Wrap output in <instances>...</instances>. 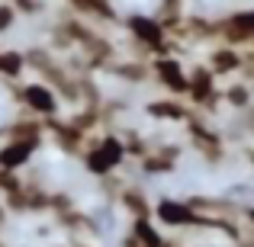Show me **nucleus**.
Returning <instances> with one entry per match:
<instances>
[{
    "instance_id": "f257e3e1",
    "label": "nucleus",
    "mask_w": 254,
    "mask_h": 247,
    "mask_svg": "<svg viewBox=\"0 0 254 247\" xmlns=\"http://www.w3.org/2000/svg\"><path fill=\"white\" fill-rule=\"evenodd\" d=\"M123 157H126V145L119 142L116 135H106L84 154V167L90 173H97V177H110V173L123 164Z\"/></svg>"
},
{
    "instance_id": "f03ea898",
    "label": "nucleus",
    "mask_w": 254,
    "mask_h": 247,
    "mask_svg": "<svg viewBox=\"0 0 254 247\" xmlns=\"http://www.w3.org/2000/svg\"><path fill=\"white\" fill-rule=\"evenodd\" d=\"M151 71H155V77L168 87L171 93H177V97H187V93H190V74H184V64H180L177 58H168V55L155 58V61H151Z\"/></svg>"
},
{
    "instance_id": "7ed1b4c3",
    "label": "nucleus",
    "mask_w": 254,
    "mask_h": 247,
    "mask_svg": "<svg viewBox=\"0 0 254 247\" xmlns=\"http://www.w3.org/2000/svg\"><path fill=\"white\" fill-rule=\"evenodd\" d=\"M129 29L135 32V39H138V42H142L148 51H164V49H168V32H164L161 19L132 16V19H129Z\"/></svg>"
},
{
    "instance_id": "20e7f679",
    "label": "nucleus",
    "mask_w": 254,
    "mask_h": 247,
    "mask_svg": "<svg viewBox=\"0 0 254 247\" xmlns=\"http://www.w3.org/2000/svg\"><path fill=\"white\" fill-rule=\"evenodd\" d=\"M19 99L29 106V112L45 116V119H52V112L58 109L55 90H52V87H45V84H26V87H19Z\"/></svg>"
},
{
    "instance_id": "39448f33",
    "label": "nucleus",
    "mask_w": 254,
    "mask_h": 247,
    "mask_svg": "<svg viewBox=\"0 0 254 247\" xmlns=\"http://www.w3.org/2000/svg\"><path fill=\"white\" fill-rule=\"evenodd\" d=\"M158 218H161L164 225H174V228H206V218L196 215V212L190 209L187 202H171V199H164L161 205H158Z\"/></svg>"
},
{
    "instance_id": "423d86ee",
    "label": "nucleus",
    "mask_w": 254,
    "mask_h": 247,
    "mask_svg": "<svg viewBox=\"0 0 254 247\" xmlns=\"http://www.w3.org/2000/svg\"><path fill=\"white\" fill-rule=\"evenodd\" d=\"M187 97L196 106H216V74L209 68H196L190 74V93Z\"/></svg>"
},
{
    "instance_id": "0eeeda50",
    "label": "nucleus",
    "mask_w": 254,
    "mask_h": 247,
    "mask_svg": "<svg viewBox=\"0 0 254 247\" xmlns=\"http://www.w3.org/2000/svg\"><path fill=\"white\" fill-rule=\"evenodd\" d=\"M39 142H6L3 148H0V170H16V167L29 164L32 151H36Z\"/></svg>"
},
{
    "instance_id": "6e6552de",
    "label": "nucleus",
    "mask_w": 254,
    "mask_h": 247,
    "mask_svg": "<svg viewBox=\"0 0 254 247\" xmlns=\"http://www.w3.org/2000/svg\"><path fill=\"white\" fill-rule=\"evenodd\" d=\"M245 68V58L238 55L235 49H219L209 55V71L212 74H232V71H242Z\"/></svg>"
},
{
    "instance_id": "1a4fd4ad",
    "label": "nucleus",
    "mask_w": 254,
    "mask_h": 247,
    "mask_svg": "<svg viewBox=\"0 0 254 247\" xmlns=\"http://www.w3.org/2000/svg\"><path fill=\"white\" fill-rule=\"evenodd\" d=\"M148 112L155 119H171V122H187L193 116V109H187L177 99H158V103H148Z\"/></svg>"
},
{
    "instance_id": "9d476101",
    "label": "nucleus",
    "mask_w": 254,
    "mask_h": 247,
    "mask_svg": "<svg viewBox=\"0 0 254 247\" xmlns=\"http://www.w3.org/2000/svg\"><path fill=\"white\" fill-rule=\"evenodd\" d=\"M177 154H180V148L171 145V148H161V151H155V154H148L142 161V167L148 173H164V170H171V167L177 164Z\"/></svg>"
},
{
    "instance_id": "9b49d317",
    "label": "nucleus",
    "mask_w": 254,
    "mask_h": 247,
    "mask_svg": "<svg viewBox=\"0 0 254 247\" xmlns=\"http://www.w3.org/2000/svg\"><path fill=\"white\" fill-rule=\"evenodd\" d=\"M26 71V55H16V51H0V74L16 81Z\"/></svg>"
},
{
    "instance_id": "f8f14e48",
    "label": "nucleus",
    "mask_w": 254,
    "mask_h": 247,
    "mask_svg": "<svg viewBox=\"0 0 254 247\" xmlns=\"http://www.w3.org/2000/svg\"><path fill=\"white\" fill-rule=\"evenodd\" d=\"M222 97L229 99L235 109H245V112H248L251 109V99H254V90H251L248 84H235V87H225Z\"/></svg>"
},
{
    "instance_id": "ddd939ff",
    "label": "nucleus",
    "mask_w": 254,
    "mask_h": 247,
    "mask_svg": "<svg viewBox=\"0 0 254 247\" xmlns=\"http://www.w3.org/2000/svg\"><path fill=\"white\" fill-rule=\"evenodd\" d=\"M13 23H16V10H13V3H0V32L13 29Z\"/></svg>"
}]
</instances>
